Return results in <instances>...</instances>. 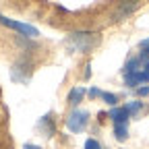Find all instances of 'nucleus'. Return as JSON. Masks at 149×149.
Here are the masks:
<instances>
[{"instance_id":"nucleus-1","label":"nucleus","mask_w":149,"mask_h":149,"mask_svg":"<svg viewBox=\"0 0 149 149\" xmlns=\"http://www.w3.org/2000/svg\"><path fill=\"white\" fill-rule=\"evenodd\" d=\"M97 44H100V33H91V31H74L66 40V48L70 52H81V54H89Z\"/></svg>"},{"instance_id":"nucleus-2","label":"nucleus","mask_w":149,"mask_h":149,"mask_svg":"<svg viewBox=\"0 0 149 149\" xmlns=\"http://www.w3.org/2000/svg\"><path fill=\"white\" fill-rule=\"evenodd\" d=\"M122 77H124V85L130 89H137L141 83L147 81L145 72H143V56H133L128 58L124 68H122Z\"/></svg>"},{"instance_id":"nucleus-3","label":"nucleus","mask_w":149,"mask_h":149,"mask_svg":"<svg viewBox=\"0 0 149 149\" xmlns=\"http://www.w3.org/2000/svg\"><path fill=\"white\" fill-rule=\"evenodd\" d=\"M31 72H33V64L29 62V58H19L10 68V79L17 83H27L31 79Z\"/></svg>"},{"instance_id":"nucleus-4","label":"nucleus","mask_w":149,"mask_h":149,"mask_svg":"<svg viewBox=\"0 0 149 149\" xmlns=\"http://www.w3.org/2000/svg\"><path fill=\"white\" fill-rule=\"evenodd\" d=\"M87 124H89V112L79 110V108H74L70 112V116L66 118V128L70 133H81V130L87 128Z\"/></svg>"},{"instance_id":"nucleus-5","label":"nucleus","mask_w":149,"mask_h":149,"mask_svg":"<svg viewBox=\"0 0 149 149\" xmlns=\"http://www.w3.org/2000/svg\"><path fill=\"white\" fill-rule=\"evenodd\" d=\"M0 25H4V27H8V29L19 31L23 37H37V35H40L37 27H33V25H29V23H21V21H13V19L4 17V15H0Z\"/></svg>"},{"instance_id":"nucleus-6","label":"nucleus","mask_w":149,"mask_h":149,"mask_svg":"<svg viewBox=\"0 0 149 149\" xmlns=\"http://www.w3.org/2000/svg\"><path fill=\"white\" fill-rule=\"evenodd\" d=\"M87 93H89V97L102 100V102H106L108 106H116V104H118V95H116V93H108V91H102V89H97V87H91Z\"/></svg>"},{"instance_id":"nucleus-7","label":"nucleus","mask_w":149,"mask_h":149,"mask_svg":"<svg viewBox=\"0 0 149 149\" xmlns=\"http://www.w3.org/2000/svg\"><path fill=\"white\" fill-rule=\"evenodd\" d=\"M108 116L112 118V122L114 124H128V118H130V114H128V110L124 108V106H114L110 112H108Z\"/></svg>"},{"instance_id":"nucleus-8","label":"nucleus","mask_w":149,"mask_h":149,"mask_svg":"<svg viewBox=\"0 0 149 149\" xmlns=\"http://www.w3.org/2000/svg\"><path fill=\"white\" fill-rule=\"evenodd\" d=\"M37 128L42 130V133L46 135V137H54V133H56V124H54V118H52V114H46V116H42L40 118V122H37Z\"/></svg>"},{"instance_id":"nucleus-9","label":"nucleus","mask_w":149,"mask_h":149,"mask_svg":"<svg viewBox=\"0 0 149 149\" xmlns=\"http://www.w3.org/2000/svg\"><path fill=\"white\" fill-rule=\"evenodd\" d=\"M135 8H137V0H124L120 4V8L116 10V21H120V19H124L126 15H130Z\"/></svg>"},{"instance_id":"nucleus-10","label":"nucleus","mask_w":149,"mask_h":149,"mask_svg":"<svg viewBox=\"0 0 149 149\" xmlns=\"http://www.w3.org/2000/svg\"><path fill=\"white\" fill-rule=\"evenodd\" d=\"M85 93H87L85 87H72V89L68 91V97H66V100H68L70 106H79V102L85 97Z\"/></svg>"},{"instance_id":"nucleus-11","label":"nucleus","mask_w":149,"mask_h":149,"mask_svg":"<svg viewBox=\"0 0 149 149\" xmlns=\"http://www.w3.org/2000/svg\"><path fill=\"white\" fill-rule=\"evenodd\" d=\"M114 137L122 143L128 139V124H114Z\"/></svg>"},{"instance_id":"nucleus-12","label":"nucleus","mask_w":149,"mask_h":149,"mask_svg":"<svg viewBox=\"0 0 149 149\" xmlns=\"http://www.w3.org/2000/svg\"><path fill=\"white\" fill-rule=\"evenodd\" d=\"M124 108L128 110V114H130V116H137L139 112L143 110V102H139V100H133V102H128Z\"/></svg>"},{"instance_id":"nucleus-13","label":"nucleus","mask_w":149,"mask_h":149,"mask_svg":"<svg viewBox=\"0 0 149 149\" xmlns=\"http://www.w3.org/2000/svg\"><path fill=\"white\" fill-rule=\"evenodd\" d=\"M139 48H141V54L149 58V37H147V40H143V42L139 44Z\"/></svg>"},{"instance_id":"nucleus-14","label":"nucleus","mask_w":149,"mask_h":149,"mask_svg":"<svg viewBox=\"0 0 149 149\" xmlns=\"http://www.w3.org/2000/svg\"><path fill=\"white\" fill-rule=\"evenodd\" d=\"M83 149H102V147H100V143H97L95 139H87V141H85V147H83Z\"/></svg>"},{"instance_id":"nucleus-15","label":"nucleus","mask_w":149,"mask_h":149,"mask_svg":"<svg viewBox=\"0 0 149 149\" xmlns=\"http://www.w3.org/2000/svg\"><path fill=\"white\" fill-rule=\"evenodd\" d=\"M141 56H143V54H141ZM143 72H145L147 81H149V58H147V56H143Z\"/></svg>"},{"instance_id":"nucleus-16","label":"nucleus","mask_w":149,"mask_h":149,"mask_svg":"<svg viewBox=\"0 0 149 149\" xmlns=\"http://www.w3.org/2000/svg\"><path fill=\"white\" fill-rule=\"evenodd\" d=\"M137 95H149V85L147 87H137Z\"/></svg>"},{"instance_id":"nucleus-17","label":"nucleus","mask_w":149,"mask_h":149,"mask_svg":"<svg viewBox=\"0 0 149 149\" xmlns=\"http://www.w3.org/2000/svg\"><path fill=\"white\" fill-rule=\"evenodd\" d=\"M23 149H42V147H40V145H33V143H25Z\"/></svg>"}]
</instances>
